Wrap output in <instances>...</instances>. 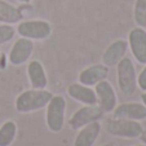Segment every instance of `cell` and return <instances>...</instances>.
<instances>
[{
  "label": "cell",
  "mask_w": 146,
  "mask_h": 146,
  "mask_svg": "<svg viewBox=\"0 0 146 146\" xmlns=\"http://www.w3.org/2000/svg\"><path fill=\"white\" fill-rule=\"evenodd\" d=\"M53 94L45 89H29L19 94L16 100V110L18 113H33L48 105Z\"/></svg>",
  "instance_id": "6da1fadb"
},
{
  "label": "cell",
  "mask_w": 146,
  "mask_h": 146,
  "mask_svg": "<svg viewBox=\"0 0 146 146\" xmlns=\"http://www.w3.org/2000/svg\"><path fill=\"white\" fill-rule=\"evenodd\" d=\"M137 87H140L143 92L146 91V66L143 67L142 71L137 76Z\"/></svg>",
  "instance_id": "ffe728a7"
},
{
  "label": "cell",
  "mask_w": 146,
  "mask_h": 146,
  "mask_svg": "<svg viewBox=\"0 0 146 146\" xmlns=\"http://www.w3.org/2000/svg\"><path fill=\"white\" fill-rule=\"evenodd\" d=\"M105 129L109 135L120 138H138L143 128L140 121L110 118L106 120Z\"/></svg>",
  "instance_id": "3957f363"
},
{
  "label": "cell",
  "mask_w": 146,
  "mask_h": 146,
  "mask_svg": "<svg viewBox=\"0 0 146 146\" xmlns=\"http://www.w3.org/2000/svg\"><path fill=\"white\" fill-rule=\"evenodd\" d=\"M34 52V43L31 39L21 38L16 41L9 52V62L13 66H21L31 57Z\"/></svg>",
  "instance_id": "9c48e42d"
},
{
  "label": "cell",
  "mask_w": 146,
  "mask_h": 146,
  "mask_svg": "<svg viewBox=\"0 0 146 146\" xmlns=\"http://www.w3.org/2000/svg\"><path fill=\"white\" fill-rule=\"evenodd\" d=\"M136 146H146V145H136Z\"/></svg>",
  "instance_id": "484cf974"
},
{
  "label": "cell",
  "mask_w": 146,
  "mask_h": 146,
  "mask_svg": "<svg viewBox=\"0 0 146 146\" xmlns=\"http://www.w3.org/2000/svg\"><path fill=\"white\" fill-rule=\"evenodd\" d=\"M18 1H21V3H30L31 0H18Z\"/></svg>",
  "instance_id": "cb8c5ba5"
},
{
  "label": "cell",
  "mask_w": 146,
  "mask_h": 146,
  "mask_svg": "<svg viewBox=\"0 0 146 146\" xmlns=\"http://www.w3.org/2000/svg\"><path fill=\"white\" fill-rule=\"evenodd\" d=\"M17 33L21 38H27L31 40H44L52 34V26L49 22L41 19L22 21L17 27Z\"/></svg>",
  "instance_id": "5b68a950"
},
{
  "label": "cell",
  "mask_w": 146,
  "mask_h": 146,
  "mask_svg": "<svg viewBox=\"0 0 146 146\" xmlns=\"http://www.w3.org/2000/svg\"><path fill=\"white\" fill-rule=\"evenodd\" d=\"M104 114L105 113L102 111V109L97 104L96 105H84L70 118V128L74 131L80 129V128H83L84 125L92 123V121L100 120L104 116Z\"/></svg>",
  "instance_id": "8992f818"
},
{
  "label": "cell",
  "mask_w": 146,
  "mask_h": 146,
  "mask_svg": "<svg viewBox=\"0 0 146 146\" xmlns=\"http://www.w3.org/2000/svg\"><path fill=\"white\" fill-rule=\"evenodd\" d=\"M116 76H118V87L121 93L131 96L137 89V75L132 60L124 57L116 65Z\"/></svg>",
  "instance_id": "7a4b0ae2"
},
{
  "label": "cell",
  "mask_w": 146,
  "mask_h": 146,
  "mask_svg": "<svg viewBox=\"0 0 146 146\" xmlns=\"http://www.w3.org/2000/svg\"><path fill=\"white\" fill-rule=\"evenodd\" d=\"M17 135V125L13 120H7L0 127V146H11Z\"/></svg>",
  "instance_id": "e0dca14e"
},
{
  "label": "cell",
  "mask_w": 146,
  "mask_h": 146,
  "mask_svg": "<svg viewBox=\"0 0 146 146\" xmlns=\"http://www.w3.org/2000/svg\"><path fill=\"white\" fill-rule=\"evenodd\" d=\"M66 100L64 96H53L47 105V127L50 132L58 133L64 129Z\"/></svg>",
  "instance_id": "277c9868"
},
{
  "label": "cell",
  "mask_w": 146,
  "mask_h": 146,
  "mask_svg": "<svg viewBox=\"0 0 146 146\" xmlns=\"http://www.w3.org/2000/svg\"><path fill=\"white\" fill-rule=\"evenodd\" d=\"M102 146H116L115 143H113V142H109V143H106V145H102Z\"/></svg>",
  "instance_id": "603a6c76"
},
{
  "label": "cell",
  "mask_w": 146,
  "mask_h": 146,
  "mask_svg": "<svg viewBox=\"0 0 146 146\" xmlns=\"http://www.w3.org/2000/svg\"><path fill=\"white\" fill-rule=\"evenodd\" d=\"M141 100H142V104L146 106V91L143 92L142 94H141Z\"/></svg>",
  "instance_id": "7402d4cb"
},
{
  "label": "cell",
  "mask_w": 146,
  "mask_h": 146,
  "mask_svg": "<svg viewBox=\"0 0 146 146\" xmlns=\"http://www.w3.org/2000/svg\"><path fill=\"white\" fill-rule=\"evenodd\" d=\"M16 35V30L12 27V25H0V45L11 41Z\"/></svg>",
  "instance_id": "d6986e66"
},
{
  "label": "cell",
  "mask_w": 146,
  "mask_h": 146,
  "mask_svg": "<svg viewBox=\"0 0 146 146\" xmlns=\"http://www.w3.org/2000/svg\"><path fill=\"white\" fill-rule=\"evenodd\" d=\"M94 87H96L94 92L97 96V105L102 109L104 113H113L116 106V93L113 86L105 79L97 83Z\"/></svg>",
  "instance_id": "52a82bcc"
},
{
  "label": "cell",
  "mask_w": 146,
  "mask_h": 146,
  "mask_svg": "<svg viewBox=\"0 0 146 146\" xmlns=\"http://www.w3.org/2000/svg\"><path fill=\"white\" fill-rule=\"evenodd\" d=\"M128 45L138 64L146 65V31L142 27H135L129 31Z\"/></svg>",
  "instance_id": "ba28073f"
},
{
  "label": "cell",
  "mask_w": 146,
  "mask_h": 146,
  "mask_svg": "<svg viewBox=\"0 0 146 146\" xmlns=\"http://www.w3.org/2000/svg\"><path fill=\"white\" fill-rule=\"evenodd\" d=\"M27 75L29 80L33 88L35 89H45L48 84V79L45 75V70L43 67V65L39 61L34 60L31 61L27 66Z\"/></svg>",
  "instance_id": "9a60e30c"
},
{
  "label": "cell",
  "mask_w": 146,
  "mask_h": 146,
  "mask_svg": "<svg viewBox=\"0 0 146 146\" xmlns=\"http://www.w3.org/2000/svg\"><path fill=\"white\" fill-rule=\"evenodd\" d=\"M140 138H141V141L143 142V145H146V129L142 131V133L140 135Z\"/></svg>",
  "instance_id": "44dd1931"
},
{
  "label": "cell",
  "mask_w": 146,
  "mask_h": 146,
  "mask_svg": "<svg viewBox=\"0 0 146 146\" xmlns=\"http://www.w3.org/2000/svg\"><path fill=\"white\" fill-rule=\"evenodd\" d=\"M133 18L138 27H146V0H136Z\"/></svg>",
  "instance_id": "ac0fdd59"
},
{
  "label": "cell",
  "mask_w": 146,
  "mask_h": 146,
  "mask_svg": "<svg viewBox=\"0 0 146 146\" xmlns=\"http://www.w3.org/2000/svg\"><path fill=\"white\" fill-rule=\"evenodd\" d=\"M128 49V41L123 39L113 41L102 54V64L108 67H115L121 58L125 57Z\"/></svg>",
  "instance_id": "8fae6325"
},
{
  "label": "cell",
  "mask_w": 146,
  "mask_h": 146,
  "mask_svg": "<svg viewBox=\"0 0 146 146\" xmlns=\"http://www.w3.org/2000/svg\"><path fill=\"white\" fill-rule=\"evenodd\" d=\"M23 16L19 8L7 3L4 0H0V22L7 25H13L19 21H22Z\"/></svg>",
  "instance_id": "2e32d148"
},
{
  "label": "cell",
  "mask_w": 146,
  "mask_h": 146,
  "mask_svg": "<svg viewBox=\"0 0 146 146\" xmlns=\"http://www.w3.org/2000/svg\"><path fill=\"white\" fill-rule=\"evenodd\" d=\"M113 118L141 121L146 119V106L143 104H138V102L121 104L113 110Z\"/></svg>",
  "instance_id": "30bf717a"
},
{
  "label": "cell",
  "mask_w": 146,
  "mask_h": 146,
  "mask_svg": "<svg viewBox=\"0 0 146 146\" xmlns=\"http://www.w3.org/2000/svg\"><path fill=\"white\" fill-rule=\"evenodd\" d=\"M1 62H3V54L0 53V66H1Z\"/></svg>",
  "instance_id": "d4e9b609"
},
{
  "label": "cell",
  "mask_w": 146,
  "mask_h": 146,
  "mask_svg": "<svg viewBox=\"0 0 146 146\" xmlns=\"http://www.w3.org/2000/svg\"><path fill=\"white\" fill-rule=\"evenodd\" d=\"M67 93L71 98L76 100L78 102L83 105H96L97 104V96L94 89L91 87H87L82 83H72L67 88Z\"/></svg>",
  "instance_id": "4fadbf2b"
},
{
  "label": "cell",
  "mask_w": 146,
  "mask_h": 146,
  "mask_svg": "<svg viewBox=\"0 0 146 146\" xmlns=\"http://www.w3.org/2000/svg\"><path fill=\"white\" fill-rule=\"evenodd\" d=\"M109 75V67L104 64H97L84 69L79 74V82L87 87H93L97 83L105 80Z\"/></svg>",
  "instance_id": "7c38bea8"
},
{
  "label": "cell",
  "mask_w": 146,
  "mask_h": 146,
  "mask_svg": "<svg viewBox=\"0 0 146 146\" xmlns=\"http://www.w3.org/2000/svg\"><path fill=\"white\" fill-rule=\"evenodd\" d=\"M101 132V124L98 120L84 125L80 128V132L76 135L74 141V146H93Z\"/></svg>",
  "instance_id": "5bb4252c"
}]
</instances>
